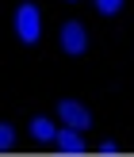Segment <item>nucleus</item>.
Listing matches in <instances>:
<instances>
[{"label":"nucleus","mask_w":134,"mask_h":157,"mask_svg":"<svg viewBox=\"0 0 134 157\" xmlns=\"http://www.w3.org/2000/svg\"><path fill=\"white\" fill-rule=\"evenodd\" d=\"M12 146H15V127L12 123H0V153L12 150Z\"/></svg>","instance_id":"nucleus-6"},{"label":"nucleus","mask_w":134,"mask_h":157,"mask_svg":"<svg viewBox=\"0 0 134 157\" xmlns=\"http://www.w3.org/2000/svg\"><path fill=\"white\" fill-rule=\"evenodd\" d=\"M119 8H123V0H96V12L100 15H115Z\"/></svg>","instance_id":"nucleus-7"},{"label":"nucleus","mask_w":134,"mask_h":157,"mask_svg":"<svg viewBox=\"0 0 134 157\" xmlns=\"http://www.w3.org/2000/svg\"><path fill=\"white\" fill-rule=\"evenodd\" d=\"M54 146H58L61 153H84V138H81V130H77V127H65V130H58Z\"/></svg>","instance_id":"nucleus-4"},{"label":"nucleus","mask_w":134,"mask_h":157,"mask_svg":"<svg viewBox=\"0 0 134 157\" xmlns=\"http://www.w3.org/2000/svg\"><path fill=\"white\" fill-rule=\"evenodd\" d=\"M31 134H35L38 142H54L58 130H54V123L46 119V115H35V119H31Z\"/></svg>","instance_id":"nucleus-5"},{"label":"nucleus","mask_w":134,"mask_h":157,"mask_svg":"<svg viewBox=\"0 0 134 157\" xmlns=\"http://www.w3.org/2000/svg\"><path fill=\"white\" fill-rule=\"evenodd\" d=\"M61 50H65L69 58H81V54L88 50V31H84V23L69 19L65 27H61Z\"/></svg>","instance_id":"nucleus-2"},{"label":"nucleus","mask_w":134,"mask_h":157,"mask_svg":"<svg viewBox=\"0 0 134 157\" xmlns=\"http://www.w3.org/2000/svg\"><path fill=\"white\" fill-rule=\"evenodd\" d=\"M58 115H61L65 127H77V130H88L92 127V111L84 104H77V100H61V104H58Z\"/></svg>","instance_id":"nucleus-3"},{"label":"nucleus","mask_w":134,"mask_h":157,"mask_svg":"<svg viewBox=\"0 0 134 157\" xmlns=\"http://www.w3.org/2000/svg\"><path fill=\"white\" fill-rule=\"evenodd\" d=\"M15 35H19V42H38V35H42V15H38L35 4H27L23 0L19 8H15Z\"/></svg>","instance_id":"nucleus-1"},{"label":"nucleus","mask_w":134,"mask_h":157,"mask_svg":"<svg viewBox=\"0 0 134 157\" xmlns=\"http://www.w3.org/2000/svg\"><path fill=\"white\" fill-rule=\"evenodd\" d=\"M100 153H119V146H115L111 138H104V142H100Z\"/></svg>","instance_id":"nucleus-8"}]
</instances>
